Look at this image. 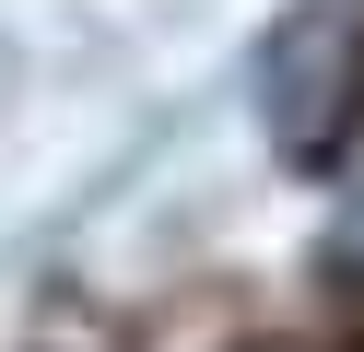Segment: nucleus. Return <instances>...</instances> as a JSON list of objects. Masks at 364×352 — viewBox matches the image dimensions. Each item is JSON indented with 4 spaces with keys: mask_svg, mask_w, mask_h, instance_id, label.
<instances>
[{
    "mask_svg": "<svg viewBox=\"0 0 364 352\" xmlns=\"http://www.w3.org/2000/svg\"><path fill=\"white\" fill-rule=\"evenodd\" d=\"M353 106H364V12L317 0V12H294L270 36V141L317 164V153H341Z\"/></svg>",
    "mask_w": 364,
    "mask_h": 352,
    "instance_id": "1",
    "label": "nucleus"
}]
</instances>
